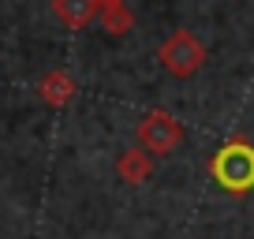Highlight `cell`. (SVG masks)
<instances>
[{
	"label": "cell",
	"instance_id": "cell-1",
	"mask_svg": "<svg viewBox=\"0 0 254 239\" xmlns=\"http://www.w3.org/2000/svg\"><path fill=\"white\" fill-rule=\"evenodd\" d=\"M209 176H213L228 194L254 191V146L243 142V138L224 142L221 150L209 157Z\"/></svg>",
	"mask_w": 254,
	"mask_h": 239
},
{
	"label": "cell",
	"instance_id": "cell-2",
	"mask_svg": "<svg viewBox=\"0 0 254 239\" xmlns=\"http://www.w3.org/2000/svg\"><path fill=\"white\" fill-rule=\"evenodd\" d=\"M157 60H161V67H165L168 75H176V79H190V75L206 64V45L198 41L194 30H176V34H168V38L161 41Z\"/></svg>",
	"mask_w": 254,
	"mask_h": 239
},
{
	"label": "cell",
	"instance_id": "cell-3",
	"mask_svg": "<svg viewBox=\"0 0 254 239\" xmlns=\"http://www.w3.org/2000/svg\"><path fill=\"white\" fill-rule=\"evenodd\" d=\"M135 138H138V146H142L146 153H153V157H168V153L183 142V123L168 109H150L142 120H138Z\"/></svg>",
	"mask_w": 254,
	"mask_h": 239
},
{
	"label": "cell",
	"instance_id": "cell-4",
	"mask_svg": "<svg viewBox=\"0 0 254 239\" xmlns=\"http://www.w3.org/2000/svg\"><path fill=\"white\" fill-rule=\"evenodd\" d=\"M116 176L131 187H142L146 179L153 176V153H146L142 146H131L116 157Z\"/></svg>",
	"mask_w": 254,
	"mask_h": 239
},
{
	"label": "cell",
	"instance_id": "cell-5",
	"mask_svg": "<svg viewBox=\"0 0 254 239\" xmlns=\"http://www.w3.org/2000/svg\"><path fill=\"white\" fill-rule=\"evenodd\" d=\"M97 11H101V0H53V15L71 30L97 23Z\"/></svg>",
	"mask_w": 254,
	"mask_h": 239
},
{
	"label": "cell",
	"instance_id": "cell-6",
	"mask_svg": "<svg viewBox=\"0 0 254 239\" xmlns=\"http://www.w3.org/2000/svg\"><path fill=\"white\" fill-rule=\"evenodd\" d=\"M75 79L67 71H49V75H41V82H38V94H41V101L45 105H53V109H64V105H71V97H75Z\"/></svg>",
	"mask_w": 254,
	"mask_h": 239
},
{
	"label": "cell",
	"instance_id": "cell-7",
	"mask_svg": "<svg viewBox=\"0 0 254 239\" xmlns=\"http://www.w3.org/2000/svg\"><path fill=\"white\" fill-rule=\"evenodd\" d=\"M97 26L105 34H127L135 26V15L124 0H101V11H97Z\"/></svg>",
	"mask_w": 254,
	"mask_h": 239
}]
</instances>
